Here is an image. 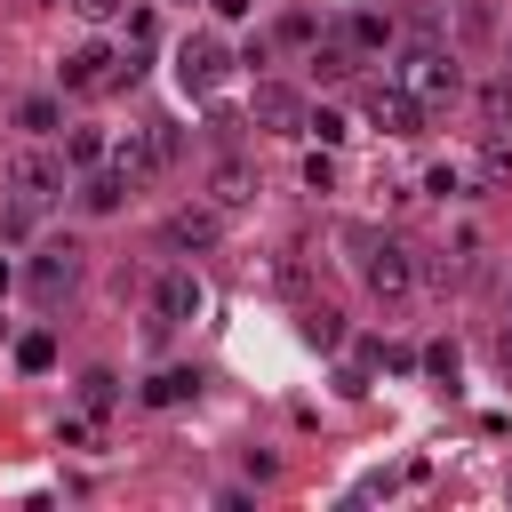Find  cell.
<instances>
[{
  "label": "cell",
  "mask_w": 512,
  "mask_h": 512,
  "mask_svg": "<svg viewBox=\"0 0 512 512\" xmlns=\"http://www.w3.org/2000/svg\"><path fill=\"white\" fill-rule=\"evenodd\" d=\"M8 288H16V264H8V256H0V296H8Z\"/></svg>",
  "instance_id": "cell-29"
},
{
  "label": "cell",
  "mask_w": 512,
  "mask_h": 512,
  "mask_svg": "<svg viewBox=\"0 0 512 512\" xmlns=\"http://www.w3.org/2000/svg\"><path fill=\"white\" fill-rule=\"evenodd\" d=\"M304 136H320V152H328V144H344V120L336 112H304Z\"/></svg>",
  "instance_id": "cell-24"
},
{
  "label": "cell",
  "mask_w": 512,
  "mask_h": 512,
  "mask_svg": "<svg viewBox=\"0 0 512 512\" xmlns=\"http://www.w3.org/2000/svg\"><path fill=\"white\" fill-rule=\"evenodd\" d=\"M392 80H408L424 112H448V104L464 96V72H456V48H440V40H408V48H400V64H392Z\"/></svg>",
  "instance_id": "cell-1"
},
{
  "label": "cell",
  "mask_w": 512,
  "mask_h": 512,
  "mask_svg": "<svg viewBox=\"0 0 512 512\" xmlns=\"http://www.w3.org/2000/svg\"><path fill=\"white\" fill-rule=\"evenodd\" d=\"M208 192H216V208H248V200H256V168H248V160H216Z\"/></svg>",
  "instance_id": "cell-13"
},
{
  "label": "cell",
  "mask_w": 512,
  "mask_h": 512,
  "mask_svg": "<svg viewBox=\"0 0 512 512\" xmlns=\"http://www.w3.org/2000/svg\"><path fill=\"white\" fill-rule=\"evenodd\" d=\"M312 64H320V80H344V72L360 64V48H352V32H336V40H320V48H312Z\"/></svg>",
  "instance_id": "cell-17"
},
{
  "label": "cell",
  "mask_w": 512,
  "mask_h": 512,
  "mask_svg": "<svg viewBox=\"0 0 512 512\" xmlns=\"http://www.w3.org/2000/svg\"><path fill=\"white\" fill-rule=\"evenodd\" d=\"M64 8H72L80 24H112V16H120V0H64Z\"/></svg>",
  "instance_id": "cell-28"
},
{
  "label": "cell",
  "mask_w": 512,
  "mask_h": 512,
  "mask_svg": "<svg viewBox=\"0 0 512 512\" xmlns=\"http://www.w3.org/2000/svg\"><path fill=\"white\" fill-rule=\"evenodd\" d=\"M176 152H184V136H176L168 120H144V128H128V136L112 144V168H120V176L144 192L152 176H168V168H176Z\"/></svg>",
  "instance_id": "cell-5"
},
{
  "label": "cell",
  "mask_w": 512,
  "mask_h": 512,
  "mask_svg": "<svg viewBox=\"0 0 512 512\" xmlns=\"http://www.w3.org/2000/svg\"><path fill=\"white\" fill-rule=\"evenodd\" d=\"M16 368H24V376H48V368H56V336H48V328L16 336Z\"/></svg>",
  "instance_id": "cell-18"
},
{
  "label": "cell",
  "mask_w": 512,
  "mask_h": 512,
  "mask_svg": "<svg viewBox=\"0 0 512 512\" xmlns=\"http://www.w3.org/2000/svg\"><path fill=\"white\" fill-rule=\"evenodd\" d=\"M456 32L464 40H496V8L488 0H456Z\"/></svg>",
  "instance_id": "cell-20"
},
{
  "label": "cell",
  "mask_w": 512,
  "mask_h": 512,
  "mask_svg": "<svg viewBox=\"0 0 512 512\" xmlns=\"http://www.w3.org/2000/svg\"><path fill=\"white\" fill-rule=\"evenodd\" d=\"M344 248H360V280L384 296V304H400L408 288H416V256L400 248V240H384V232H368V224H352L344 232Z\"/></svg>",
  "instance_id": "cell-4"
},
{
  "label": "cell",
  "mask_w": 512,
  "mask_h": 512,
  "mask_svg": "<svg viewBox=\"0 0 512 512\" xmlns=\"http://www.w3.org/2000/svg\"><path fill=\"white\" fill-rule=\"evenodd\" d=\"M224 240V208H176L168 224H160V248L168 256H208Z\"/></svg>",
  "instance_id": "cell-8"
},
{
  "label": "cell",
  "mask_w": 512,
  "mask_h": 512,
  "mask_svg": "<svg viewBox=\"0 0 512 512\" xmlns=\"http://www.w3.org/2000/svg\"><path fill=\"white\" fill-rule=\"evenodd\" d=\"M472 176H480L488 192H496V184H512V144H504V136H488V144H480V168H472Z\"/></svg>",
  "instance_id": "cell-19"
},
{
  "label": "cell",
  "mask_w": 512,
  "mask_h": 512,
  "mask_svg": "<svg viewBox=\"0 0 512 512\" xmlns=\"http://www.w3.org/2000/svg\"><path fill=\"white\" fill-rule=\"evenodd\" d=\"M128 192H136V184H128V176H120V168L104 160V168H88V184H80V208H88V216H112V208H120Z\"/></svg>",
  "instance_id": "cell-12"
},
{
  "label": "cell",
  "mask_w": 512,
  "mask_h": 512,
  "mask_svg": "<svg viewBox=\"0 0 512 512\" xmlns=\"http://www.w3.org/2000/svg\"><path fill=\"white\" fill-rule=\"evenodd\" d=\"M64 168H72V160H64V152H48V144L32 136V144H16V152H8L0 192H8V200H24V208L40 216V208H56V200H64Z\"/></svg>",
  "instance_id": "cell-2"
},
{
  "label": "cell",
  "mask_w": 512,
  "mask_h": 512,
  "mask_svg": "<svg viewBox=\"0 0 512 512\" xmlns=\"http://www.w3.org/2000/svg\"><path fill=\"white\" fill-rule=\"evenodd\" d=\"M64 160H72V168H96V160H104V136H96V128H72V136H64Z\"/></svg>",
  "instance_id": "cell-22"
},
{
  "label": "cell",
  "mask_w": 512,
  "mask_h": 512,
  "mask_svg": "<svg viewBox=\"0 0 512 512\" xmlns=\"http://www.w3.org/2000/svg\"><path fill=\"white\" fill-rule=\"evenodd\" d=\"M120 80H136V48H112V40H88V48H72L56 64V88L64 96H104Z\"/></svg>",
  "instance_id": "cell-3"
},
{
  "label": "cell",
  "mask_w": 512,
  "mask_h": 512,
  "mask_svg": "<svg viewBox=\"0 0 512 512\" xmlns=\"http://www.w3.org/2000/svg\"><path fill=\"white\" fill-rule=\"evenodd\" d=\"M424 192H440V200H448V192H464V168H456V160H440V168L424 176Z\"/></svg>",
  "instance_id": "cell-26"
},
{
  "label": "cell",
  "mask_w": 512,
  "mask_h": 512,
  "mask_svg": "<svg viewBox=\"0 0 512 512\" xmlns=\"http://www.w3.org/2000/svg\"><path fill=\"white\" fill-rule=\"evenodd\" d=\"M344 32H352V48H384V40H392V24H384V16H352Z\"/></svg>",
  "instance_id": "cell-23"
},
{
  "label": "cell",
  "mask_w": 512,
  "mask_h": 512,
  "mask_svg": "<svg viewBox=\"0 0 512 512\" xmlns=\"http://www.w3.org/2000/svg\"><path fill=\"white\" fill-rule=\"evenodd\" d=\"M504 336H512V296H504Z\"/></svg>",
  "instance_id": "cell-30"
},
{
  "label": "cell",
  "mask_w": 512,
  "mask_h": 512,
  "mask_svg": "<svg viewBox=\"0 0 512 512\" xmlns=\"http://www.w3.org/2000/svg\"><path fill=\"white\" fill-rule=\"evenodd\" d=\"M480 112L504 120V112H512V80H488V88H480Z\"/></svg>",
  "instance_id": "cell-27"
},
{
  "label": "cell",
  "mask_w": 512,
  "mask_h": 512,
  "mask_svg": "<svg viewBox=\"0 0 512 512\" xmlns=\"http://www.w3.org/2000/svg\"><path fill=\"white\" fill-rule=\"evenodd\" d=\"M224 72H232V48H224L216 32H184V40H176V88H184V96H216Z\"/></svg>",
  "instance_id": "cell-6"
},
{
  "label": "cell",
  "mask_w": 512,
  "mask_h": 512,
  "mask_svg": "<svg viewBox=\"0 0 512 512\" xmlns=\"http://www.w3.org/2000/svg\"><path fill=\"white\" fill-rule=\"evenodd\" d=\"M200 392V368H160V376H144V408H184Z\"/></svg>",
  "instance_id": "cell-14"
},
{
  "label": "cell",
  "mask_w": 512,
  "mask_h": 512,
  "mask_svg": "<svg viewBox=\"0 0 512 512\" xmlns=\"http://www.w3.org/2000/svg\"><path fill=\"white\" fill-rule=\"evenodd\" d=\"M56 120H64L56 96H16V128H24V136H56Z\"/></svg>",
  "instance_id": "cell-15"
},
{
  "label": "cell",
  "mask_w": 512,
  "mask_h": 512,
  "mask_svg": "<svg viewBox=\"0 0 512 512\" xmlns=\"http://www.w3.org/2000/svg\"><path fill=\"white\" fill-rule=\"evenodd\" d=\"M248 112L272 128V136H304V96L288 88V80H256V96H248Z\"/></svg>",
  "instance_id": "cell-10"
},
{
  "label": "cell",
  "mask_w": 512,
  "mask_h": 512,
  "mask_svg": "<svg viewBox=\"0 0 512 512\" xmlns=\"http://www.w3.org/2000/svg\"><path fill=\"white\" fill-rule=\"evenodd\" d=\"M80 400H88V408L104 416V408L120 400V376H112V368H88V376H80Z\"/></svg>",
  "instance_id": "cell-21"
},
{
  "label": "cell",
  "mask_w": 512,
  "mask_h": 512,
  "mask_svg": "<svg viewBox=\"0 0 512 512\" xmlns=\"http://www.w3.org/2000/svg\"><path fill=\"white\" fill-rule=\"evenodd\" d=\"M304 344L336 352V344H344V312H336V304H304Z\"/></svg>",
  "instance_id": "cell-16"
},
{
  "label": "cell",
  "mask_w": 512,
  "mask_h": 512,
  "mask_svg": "<svg viewBox=\"0 0 512 512\" xmlns=\"http://www.w3.org/2000/svg\"><path fill=\"white\" fill-rule=\"evenodd\" d=\"M24 280H32V296H72V280H80V248H72V240H48V248L24 264Z\"/></svg>",
  "instance_id": "cell-11"
},
{
  "label": "cell",
  "mask_w": 512,
  "mask_h": 512,
  "mask_svg": "<svg viewBox=\"0 0 512 512\" xmlns=\"http://www.w3.org/2000/svg\"><path fill=\"white\" fill-rule=\"evenodd\" d=\"M368 120H376L384 136H416L432 112L416 104V88H408V80H376V88H368Z\"/></svg>",
  "instance_id": "cell-7"
},
{
  "label": "cell",
  "mask_w": 512,
  "mask_h": 512,
  "mask_svg": "<svg viewBox=\"0 0 512 512\" xmlns=\"http://www.w3.org/2000/svg\"><path fill=\"white\" fill-rule=\"evenodd\" d=\"M184 320H200V280L176 264L152 280V328H184Z\"/></svg>",
  "instance_id": "cell-9"
},
{
  "label": "cell",
  "mask_w": 512,
  "mask_h": 512,
  "mask_svg": "<svg viewBox=\"0 0 512 512\" xmlns=\"http://www.w3.org/2000/svg\"><path fill=\"white\" fill-rule=\"evenodd\" d=\"M424 368H432L440 384H456V368H464V360H456V344H424Z\"/></svg>",
  "instance_id": "cell-25"
}]
</instances>
